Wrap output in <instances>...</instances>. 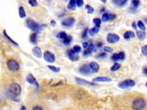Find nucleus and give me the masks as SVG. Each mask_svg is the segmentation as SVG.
Masks as SVG:
<instances>
[{
  "label": "nucleus",
  "instance_id": "c9c22d12",
  "mask_svg": "<svg viewBox=\"0 0 147 110\" xmlns=\"http://www.w3.org/2000/svg\"><path fill=\"white\" fill-rule=\"evenodd\" d=\"M75 1H76V6L79 7V8H81V7L84 4L83 0H75Z\"/></svg>",
  "mask_w": 147,
  "mask_h": 110
},
{
  "label": "nucleus",
  "instance_id": "603ef678",
  "mask_svg": "<svg viewBox=\"0 0 147 110\" xmlns=\"http://www.w3.org/2000/svg\"><path fill=\"white\" fill-rule=\"evenodd\" d=\"M20 110H26V107H25V106H23L21 107V108H20Z\"/></svg>",
  "mask_w": 147,
  "mask_h": 110
},
{
  "label": "nucleus",
  "instance_id": "1a4fd4ad",
  "mask_svg": "<svg viewBox=\"0 0 147 110\" xmlns=\"http://www.w3.org/2000/svg\"><path fill=\"white\" fill-rule=\"evenodd\" d=\"M115 18H116V16H115V15L114 14L105 13L104 14H103L102 15V21L104 23H106L107 21L115 20Z\"/></svg>",
  "mask_w": 147,
  "mask_h": 110
},
{
  "label": "nucleus",
  "instance_id": "7c9ffc66",
  "mask_svg": "<svg viewBox=\"0 0 147 110\" xmlns=\"http://www.w3.org/2000/svg\"><path fill=\"white\" fill-rule=\"evenodd\" d=\"M85 8L87 10V13L88 14H93L94 12V8L90 6V5H86L85 6Z\"/></svg>",
  "mask_w": 147,
  "mask_h": 110
},
{
  "label": "nucleus",
  "instance_id": "c756f323",
  "mask_svg": "<svg viewBox=\"0 0 147 110\" xmlns=\"http://www.w3.org/2000/svg\"><path fill=\"white\" fill-rule=\"evenodd\" d=\"M48 68L50 70H51L52 71L54 72H59L60 71H61V69L58 67H55V66H53V65H48Z\"/></svg>",
  "mask_w": 147,
  "mask_h": 110
},
{
  "label": "nucleus",
  "instance_id": "2eb2a0df",
  "mask_svg": "<svg viewBox=\"0 0 147 110\" xmlns=\"http://www.w3.org/2000/svg\"><path fill=\"white\" fill-rule=\"evenodd\" d=\"M89 66L93 73H97L100 70V65L95 61L90 62Z\"/></svg>",
  "mask_w": 147,
  "mask_h": 110
},
{
  "label": "nucleus",
  "instance_id": "72a5a7b5",
  "mask_svg": "<svg viewBox=\"0 0 147 110\" xmlns=\"http://www.w3.org/2000/svg\"><path fill=\"white\" fill-rule=\"evenodd\" d=\"M28 1L29 4H30L31 6L36 7L38 6V2L37 0H28Z\"/></svg>",
  "mask_w": 147,
  "mask_h": 110
},
{
  "label": "nucleus",
  "instance_id": "393cba45",
  "mask_svg": "<svg viewBox=\"0 0 147 110\" xmlns=\"http://www.w3.org/2000/svg\"><path fill=\"white\" fill-rule=\"evenodd\" d=\"M3 33H4V35L5 36V37L7 39H8L9 41H10L13 44H14V45H16V46H18V44L17 43L16 41H14V40L13 39H12L7 34V33L6 32V30H4V32H3Z\"/></svg>",
  "mask_w": 147,
  "mask_h": 110
},
{
  "label": "nucleus",
  "instance_id": "4c0bfd02",
  "mask_svg": "<svg viewBox=\"0 0 147 110\" xmlns=\"http://www.w3.org/2000/svg\"><path fill=\"white\" fill-rule=\"evenodd\" d=\"M103 49H104V51L107 52H109V53H112L113 52V49L112 48H111L110 47H105L103 48Z\"/></svg>",
  "mask_w": 147,
  "mask_h": 110
},
{
  "label": "nucleus",
  "instance_id": "39448f33",
  "mask_svg": "<svg viewBox=\"0 0 147 110\" xmlns=\"http://www.w3.org/2000/svg\"><path fill=\"white\" fill-rule=\"evenodd\" d=\"M7 67L11 71H17L20 69V65L14 59H9L6 63Z\"/></svg>",
  "mask_w": 147,
  "mask_h": 110
},
{
  "label": "nucleus",
  "instance_id": "a211bd4d",
  "mask_svg": "<svg viewBox=\"0 0 147 110\" xmlns=\"http://www.w3.org/2000/svg\"><path fill=\"white\" fill-rule=\"evenodd\" d=\"M76 4L75 0H70L67 5V9L70 10H74L76 9Z\"/></svg>",
  "mask_w": 147,
  "mask_h": 110
},
{
  "label": "nucleus",
  "instance_id": "ea45409f",
  "mask_svg": "<svg viewBox=\"0 0 147 110\" xmlns=\"http://www.w3.org/2000/svg\"><path fill=\"white\" fill-rule=\"evenodd\" d=\"M119 57V60H124L125 59V53L123 52H120L119 53H118Z\"/></svg>",
  "mask_w": 147,
  "mask_h": 110
},
{
  "label": "nucleus",
  "instance_id": "7ed1b4c3",
  "mask_svg": "<svg viewBox=\"0 0 147 110\" xmlns=\"http://www.w3.org/2000/svg\"><path fill=\"white\" fill-rule=\"evenodd\" d=\"M26 27L30 30L36 31V32H39V24L37 22H36L35 20H32V18H28L26 19Z\"/></svg>",
  "mask_w": 147,
  "mask_h": 110
},
{
  "label": "nucleus",
  "instance_id": "2f4dec72",
  "mask_svg": "<svg viewBox=\"0 0 147 110\" xmlns=\"http://www.w3.org/2000/svg\"><path fill=\"white\" fill-rule=\"evenodd\" d=\"M132 4L134 8L137 9L140 5V0H132Z\"/></svg>",
  "mask_w": 147,
  "mask_h": 110
},
{
  "label": "nucleus",
  "instance_id": "b1692460",
  "mask_svg": "<svg viewBox=\"0 0 147 110\" xmlns=\"http://www.w3.org/2000/svg\"><path fill=\"white\" fill-rule=\"evenodd\" d=\"M137 36L139 39L140 40H143L145 39L146 36V33L143 31H140L138 30L137 32Z\"/></svg>",
  "mask_w": 147,
  "mask_h": 110
},
{
  "label": "nucleus",
  "instance_id": "9b49d317",
  "mask_svg": "<svg viewBox=\"0 0 147 110\" xmlns=\"http://www.w3.org/2000/svg\"><path fill=\"white\" fill-rule=\"evenodd\" d=\"M26 82L29 83L30 84H33L35 85L36 87L37 88L39 87V84L37 82V81L36 79V78L33 76L32 74L30 73L28 75V76L26 78Z\"/></svg>",
  "mask_w": 147,
  "mask_h": 110
},
{
  "label": "nucleus",
  "instance_id": "c03bdc74",
  "mask_svg": "<svg viewBox=\"0 0 147 110\" xmlns=\"http://www.w3.org/2000/svg\"><path fill=\"white\" fill-rule=\"evenodd\" d=\"M32 110H43V108L42 107L40 106H35L33 108Z\"/></svg>",
  "mask_w": 147,
  "mask_h": 110
},
{
  "label": "nucleus",
  "instance_id": "4be33fe9",
  "mask_svg": "<svg viewBox=\"0 0 147 110\" xmlns=\"http://www.w3.org/2000/svg\"><path fill=\"white\" fill-rule=\"evenodd\" d=\"M18 14L20 17L21 18H24L26 17V13L23 6H20L18 9Z\"/></svg>",
  "mask_w": 147,
  "mask_h": 110
},
{
  "label": "nucleus",
  "instance_id": "f704fd0d",
  "mask_svg": "<svg viewBox=\"0 0 147 110\" xmlns=\"http://www.w3.org/2000/svg\"><path fill=\"white\" fill-rule=\"evenodd\" d=\"M73 50L74 52H75V53H79V52H81L82 48L80 46H78V45H75V46L74 47Z\"/></svg>",
  "mask_w": 147,
  "mask_h": 110
},
{
  "label": "nucleus",
  "instance_id": "864d4df0",
  "mask_svg": "<svg viewBox=\"0 0 147 110\" xmlns=\"http://www.w3.org/2000/svg\"><path fill=\"white\" fill-rule=\"evenodd\" d=\"M101 1L102 2V3H103V4H105L106 2H107V0H101Z\"/></svg>",
  "mask_w": 147,
  "mask_h": 110
},
{
  "label": "nucleus",
  "instance_id": "cd10ccee",
  "mask_svg": "<svg viewBox=\"0 0 147 110\" xmlns=\"http://www.w3.org/2000/svg\"><path fill=\"white\" fill-rule=\"evenodd\" d=\"M137 27H138L141 30H146V28L145 26L144 25V23L142 21H139L138 23L137 24Z\"/></svg>",
  "mask_w": 147,
  "mask_h": 110
},
{
  "label": "nucleus",
  "instance_id": "37998d69",
  "mask_svg": "<svg viewBox=\"0 0 147 110\" xmlns=\"http://www.w3.org/2000/svg\"><path fill=\"white\" fill-rule=\"evenodd\" d=\"M64 83L63 82V81H61V82H57L56 84H53L52 86V87H55V86H57V85H62V84H64Z\"/></svg>",
  "mask_w": 147,
  "mask_h": 110
},
{
  "label": "nucleus",
  "instance_id": "473e14b6",
  "mask_svg": "<svg viewBox=\"0 0 147 110\" xmlns=\"http://www.w3.org/2000/svg\"><path fill=\"white\" fill-rule=\"evenodd\" d=\"M87 47H88V50L89 51H90L91 53H93V52H95L97 51V48H96V47L92 44L89 45Z\"/></svg>",
  "mask_w": 147,
  "mask_h": 110
},
{
  "label": "nucleus",
  "instance_id": "f03ea898",
  "mask_svg": "<svg viewBox=\"0 0 147 110\" xmlns=\"http://www.w3.org/2000/svg\"><path fill=\"white\" fill-rule=\"evenodd\" d=\"M146 106L145 101L143 99H135L132 103V108L133 110H143Z\"/></svg>",
  "mask_w": 147,
  "mask_h": 110
},
{
  "label": "nucleus",
  "instance_id": "dca6fc26",
  "mask_svg": "<svg viewBox=\"0 0 147 110\" xmlns=\"http://www.w3.org/2000/svg\"><path fill=\"white\" fill-rule=\"evenodd\" d=\"M32 53L33 55L35 57H37V58H42V49L40 47H35L34 48H33V49L32 50Z\"/></svg>",
  "mask_w": 147,
  "mask_h": 110
},
{
  "label": "nucleus",
  "instance_id": "0eeeda50",
  "mask_svg": "<svg viewBox=\"0 0 147 110\" xmlns=\"http://www.w3.org/2000/svg\"><path fill=\"white\" fill-rule=\"evenodd\" d=\"M120 36L117 34L114 33H109L106 37V40L108 43L110 44H114L118 42L120 40Z\"/></svg>",
  "mask_w": 147,
  "mask_h": 110
},
{
  "label": "nucleus",
  "instance_id": "f3484780",
  "mask_svg": "<svg viewBox=\"0 0 147 110\" xmlns=\"http://www.w3.org/2000/svg\"><path fill=\"white\" fill-rule=\"evenodd\" d=\"M113 3L118 7H123L127 4L128 0H113Z\"/></svg>",
  "mask_w": 147,
  "mask_h": 110
},
{
  "label": "nucleus",
  "instance_id": "a19ab883",
  "mask_svg": "<svg viewBox=\"0 0 147 110\" xmlns=\"http://www.w3.org/2000/svg\"><path fill=\"white\" fill-rule=\"evenodd\" d=\"M88 28H86L85 30H84L83 32V35H82V38L83 39H85V38L87 37V32H88Z\"/></svg>",
  "mask_w": 147,
  "mask_h": 110
},
{
  "label": "nucleus",
  "instance_id": "8fccbe9b",
  "mask_svg": "<svg viewBox=\"0 0 147 110\" xmlns=\"http://www.w3.org/2000/svg\"><path fill=\"white\" fill-rule=\"evenodd\" d=\"M82 45H83V48H87V47H88L89 44H88L87 42H83V44H82Z\"/></svg>",
  "mask_w": 147,
  "mask_h": 110
},
{
  "label": "nucleus",
  "instance_id": "49530a36",
  "mask_svg": "<svg viewBox=\"0 0 147 110\" xmlns=\"http://www.w3.org/2000/svg\"><path fill=\"white\" fill-rule=\"evenodd\" d=\"M51 25L52 26V27H55V25H56V21H55V20H51Z\"/></svg>",
  "mask_w": 147,
  "mask_h": 110
},
{
  "label": "nucleus",
  "instance_id": "aec40b11",
  "mask_svg": "<svg viewBox=\"0 0 147 110\" xmlns=\"http://www.w3.org/2000/svg\"><path fill=\"white\" fill-rule=\"evenodd\" d=\"M99 30H100V28L95 27L90 29L89 30V33L91 36H95V35L97 34L99 32Z\"/></svg>",
  "mask_w": 147,
  "mask_h": 110
},
{
  "label": "nucleus",
  "instance_id": "f8f14e48",
  "mask_svg": "<svg viewBox=\"0 0 147 110\" xmlns=\"http://www.w3.org/2000/svg\"><path fill=\"white\" fill-rule=\"evenodd\" d=\"M92 81L93 82H110L112 81V79L106 76H98L94 78Z\"/></svg>",
  "mask_w": 147,
  "mask_h": 110
},
{
  "label": "nucleus",
  "instance_id": "ddd939ff",
  "mask_svg": "<svg viewBox=\"0 0 147 110\" xmlns=\"http://www.w3.org/2000/svg\"><path fill=\"white\" fill-rule=\"evenodd\" d=\"M76 82L81 85H95V84L94 83H91L90 82H89L87 80H86L83 79H81L80 78H77L76 77L75 79Z\"/></svg>",
  "mask_w": 147,
  "mask_h": 110
},
{
  "label": "nucleus",
  "instance_id": "5701e85b",
  "mask_svg": "<svg viewBox=\"0 0 147 110\" xmlns=\"http://www.w3.org/2000/svg\"><path fill=\"white\" fill-rule=\"evenodd\" d=\"M30 41L32 44H36L37 41V34L36 33H33L31 35Z\"/></svg>",
  "mask_w": 147,
  "mask_h": 110
},
{
  "label": "nucleus",
  "instance_id": "09e8293b",
  "mask_svg": "<svg viewBox=\"0 0 147 110\" xmlns=\"http://www.w3.org/2000/svg\"><path fill=\"white\" fill-rule=\"evenodd\" d=\"M132 28H133L134 29H135V30L137 29V25L136 24V23H135L134 22H133V23H132Z\"/></svg>",
  "mask_w": 147,
  "mask_h": 110
},
{
  "label": "nucleus",
  "instance_id": "3c124183",
  "mask_svg": "<svg viewBox=\"0 0 147 110\" xmlns=\"http://www.w3.org/2000/svg\"><path fill=\"white\" fill-rule=\"evenodd\" d=\"M143 72H144V75H145V76L147 75V68L145 67V68H144V69H143Z\"/></svg>",
  "mask_w": 147,
  "mask_h": 110
},
{
  "label": "nucleus",
  "instance_id": "e433bc0d",
  "mask_svg": "<svg viewBox=\"0 0 147 110\" xmlns=\"http://www.w3.org/2000/svg\"><path fill=\"white\" fill-rule=\"evenodd\" d=\"M146 52H147V45H145L141 47V52L143 54L144 56H146Z\"/></svg>",
  "mask_w": 147,
  "mask_h": 110
},
{
  "label": "nucleus",
  "instance_id": "6e6552de",
  "mask_svg": "<svg viewBox=\"0 0 147 110\" xmlns=\"http://www.w3.org/2000/svg\"><path fill=\"white\" fill-rule=\"evenodd\" d=\"M43 57H44L45 61L49 63H53L55 61V55L49 51L45 52L44 53V55H43Z\"/></svg>",
  "mask_w": 147,
  "mask_h": 110
},
{
  "label": "nucleus",
  "instance_id": "a878e982",
  "mask_svg": "<svg viewBox=\"0 0 147 110\" xmlns=\"http://www.w3.org/2000/svg\"><path fill=\"white\" fill-rule=\"evenodd\" d=\"M121 67V64H119V63H114V65H113L112 67L110 68V70L112 72H115L117 70H119V69Z\"/></svg>",
  "mask_w": 147,
  "mask_h": 110
},
{
  "label": "nucleus",
  "instance_id": "bb28decb",
  "mask_svg": "<svg viewBox=\"0 0 147 110\" xmlns=\"http://www.w3.org/2000/svg\"><path fill=\"white\" fill-rule=\"evenodd\" d=\"M67 33L65 32H61L57 33L56 35V37L57 39H64L65 37L67 36Z\"/></svg>",
  "mask_w": 147,
  "mask_h": 110
},
{
  "label": "nucleus",
  "instance_id": "5fc2aeb1",
  "mask_svg": "<svg viewBox=\"0 0 147 110\" xmlns=\"http://www.w3.org/2000/svg\"><path fill=\"white\" fill-rule=\"evenodd\" d=\"M0 102H1V100H0Z\"/></svg>",
  "mask_w": 147,
  "mask_h": 110
},
{
  "label": "nucleus",
  "instance_id": "79ce46f5",
  "mask_svg": "<svg viewBox=\"0 0 147 110\" xmlns=\"http://www.w3.org/2000/svg\"><path fill=\"white\" fill-rule=\"evenodd\" d=\"M91 54V52L90 51H89V50H85V51L83 52V54L84 56H89V55H90Z\"/></svg>",
  "mask_w": 147,
  "mask_h": 110
},
{
  "label": "nucleus",
  "instance_id": "58836bf2",
  "mask_svg": "<svg viewBox=\"0 0 147 110\" xmlns=\"http://www.w3.org/2000/svg\"><path fill=\"white\" fill-rule=\"evenodd\" d=\"M112 59L114 61H117L119 60V54L118 53H115L113 54V56H112Z\"/></svg>",
  "mask_w": 147,
  "mask_h": 110
},
{
  "label": "nucleus",
  "instance_id": "423d86ee",
  "mask_svg": "<svg viewBox=\"0 0 147 110\" xmlns=\"http://www.w3.org/2000/svg\"><path fill=\"white\" fill-rule=\"evenodd\" d=\"M75 21V20L74 17H70L64 19V20L62 21V25L65 27L71 28L74 25Z\"/></svg>",
  "mask_w": 147,
  "mask_h": 110
},
{
  "label": "nucleus",
  "instance_id": "a18cd8bd",
  "mask_svg": "<svg viewBox=\"0 0 147 110\" xmlns=\"http://www.w3.org/2000/svg\"><path fill=\"white\" fill-rule=\"evenodd\" d=\"M106 53H102L100 54H99V56H98V57H100V58H102V57H105L106 56Z\"/></svg>",
  "mask_w": 147,
  "mask_h": 110
},
{
  "label": "nucleus",
  "instance_id": "de8ad7c7",
  "mask_svg": "<svg viewBox=\"0 0 147 110\" xmlns=\"http://www.w3.org/2000/svg\"><path fill=\"white\" fill-rule=\"evenodd\" d=\"M103 43L102 42H97V47H98V48H101L102 47V45H103Z\"/></svg>",
  "mask_w": 147,
  "mask_h": 110
},
{
  "label": "nucleus",
  "instance_id": "9d476101",
  "mask_svg": "<svg viewBox=\"0 0 147 110\" xmlns=\"http://www.w3.org/2000/svg\"><path fill=\"white\" fill-rule=\"evenodd\" d=\"M67 56H68V59L72 61H76L79 60V56L78 55V54L75 53V52H74L73 49H70L68 52Z\"/></svg>",
  "mask_w": 147,
  "mask_h": 110
},
{
  "label": "nucleus",
  "instance_id": "f257e3e1",
  "mask_svg": "<svg viewBox=\"0 0 147 110\" xmlns=\"http://www.w3.org/2000/svg\"><path fill=\"white\" fill-rule=\"evenodd\" d=\"M21 88L17 83H13L10 85L8 90L9 96L14 101H18V97L21 95Z\"/></svg>",
  "mask_w": 147,
  "mask_h": 110
},
{
  "label": "nucleus",
  "instance_id": "412c9836",
  "mask_svg": "<svg viewBox=\"0 0 147 110\" xmlns=\"http://www.w3.org/2000/svg\"><path fill=\"white\" fill-rule=\"evenodd\" d=\"M72 41H73V37L71 36H67L64 38L63 40V44L66 45V46H68L70 45Z\"/></svg>",
  "mask_w": 147,
  "mask_h": 110
},
{
  "label": "nucleus",
  "instance_id": "6ab92c4d",
  "mask_svg": "<svg viewBox=\"0 0 147 110\" xmlns=\"http://www.w3.org/2000/svg\"><path fill=\"white\" fill-rule=\"evenodd\" d=\"M135 36V35L132 31H127L124 35V38L126 40H129L131 38H133Z\"/></svg>",
  "mask_w": 147,
  "mask_h": 110
},
{
  "label": "nucleus",
  "instance_id": "4468645a",
  "mask_svg": "<svg viewBox=\"0 0 147 110\" xmlns=\"http://www.w3.org/2000/svg\"><path fill=\"white\" fill-rule=\"evenodd\" d=\"M79 72L81 74L87 75L90 73L91 69L87 64H84V65H83L80 68H79Z\"/></svg>",
  "mask_w": 147,
  "mask_h": 110
},
{
  "label": "nucleus",
  "instance_id": "c85d7f7f",
  "mask_svg": "<svg viewBox=\"0 0 147 110\" xmlns=\"http://www.w3.org/2000/svg\"><path fill=\"white\" fill-rule=\"evenodd\" d=\"M93 23L96 25V27L100 28V26L101 24V20L99 18H95L93 19Z\"/></svg>",
  "mask_w": 147,
  "mask_h": 110
},
{
  "label": "nucleus",
  "instance_id": "20e7f679",
  "mask_svg": "<svg viewBox=\"0 0 147 110\" xmlns=\"http://www.w3.org/2000/svg\"><path fill=\"white\" fill-rule=\"evenodd\" d=\"M136 85V83H135L133 80L132 79H126L123 82L118 84V87L121 89H128L130 88L133 87Z\"/></svg>",
  "mask_w": 147,
  "mask_h": 110
}]
</instances>
